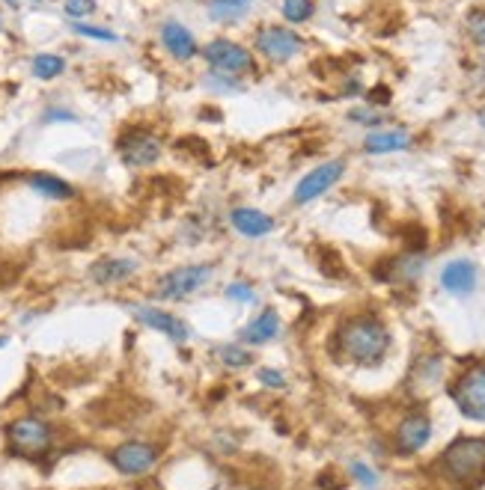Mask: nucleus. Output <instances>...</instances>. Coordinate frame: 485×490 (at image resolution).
Returning <instances> with one entry per match:
<instances>
[{"mask_svg": "<svg viewBox=\"0 0 485 490\" xmlns=\"http://www.w3.org/2000/svg\"><path fill=\"white\" fill-rule=\"evenodd\" d=\"M63 69H66V62H63V57H57V53H37V57H33V62H30V71L39 80L57 78Z\"/></svg>", "mask_w": 485, "mask_h": 490, "instance_id": "obj_20", "label": "nucleus"}, {"mask_svg": "<svg viewBox=\"0 0 485 490\" xmlns=\"http://www.w3.org/2000/svg\"><path fill=\"white\" fill-rule=\"evenodd\" d=\"M229 223H233V229L244 238H262L275 229V220H271L266 211H257V208H235L229 214Z\"/></svg>", "mask_w": 485, "mask_h": 490, "instance_id": "obj_14", "label": "nucleus"}, {"mask_svg": "<svg viewBox=\"0 0 485 490\" xmlns=\"http://www.w3.org/2000/svg\"><path fill=\"white\" fill-rule=\"evenodd\" d=\"M349 472L358 478V485H364V487H375L378 485V472L373 467H366L364 461H351L349 463Z\"/></svg>", "mask_w": 485, "mask_h": 490, "instance_id": "obj_24", "label": "nucleus"}, {"mask_svg": "<svg viewBox=\"0 0 485 490\" xmlns=\"http://www.w3.org/2000/svg\"><path fill=\"white\" fill-rule=\"evenodd\" d=\"M6 4H10V6H19V0H6Z\"/></svg>", "mask_w": 485, "mask_h": 490, "instance_id": "obj_31", "label": "nucleus"}, {"mask_svg": "<svg viewBox=\"0 0 485 490\" xmlns=\"http://www.w3.org/2000/svg\"><path fill=\"white\" fill-rule=\"evenodd\" d=\"M337 342L351 363L375 365L384 360L387 347H390V333L375 318H351L340 327Z\"/></svg>", "mask_w": 485, "mask_h": 490, "instance_id": "obj_1", "label": "nucleus"}, {"mask_svg": "<svg viewBox=\"0 0 485 490\" xmlns=\"http://www.w3.org/2000/svg\"><path fill=\"white\" fill-rule=\"evenodd\" d=\"M63 9H66L69 18H75V21H78V18H86V15L93 12V9H95V0H66Z\"/></svg>", "mask_w": 485, "mask_h": 490, "instance_id": "obj_28", "label": "nucleus"}, {"mask_svg": "<svg viewBox=\"0 0 485 490\" xmlns=\"http://www.w3.org/2000/svg\"><path fill=\"white\" fill-rule=\"evenodd\" d=\"M226 298L238 300V303H253V300H257V294H253V289L248 282H229L226 285Z\"/></svg>", "mask_w": 485, "mask_h": 490, "instance_id": "obj_25", "label": "nucleus"}, {"mask_svg": "<svg viewBox=\"0 0 485 490\" xmlns=\"http://www.w3.org/2000/svg\"><path fill=\"white\" fill-rule=\"evenodd\" d=\"M467 30H471L476 45H485V12H482V9L471 12V18H467Z\"/></svg>", "mask_w": 485, "mask_h": 490, "instance_id": "obj_26", "label": "nucleus"}, {"mask_svg": "<svg viewBox=\"0 0 485 490\" xmlns=\"http://www.w3.org/2000/svg\"><path fill=\"white\" fill-rule=\"evenodd\" d=\"M440 285H444L449 294H458V298L471 294L473 285H476L473 262H467V258H456V262H449L444 271H440Z\"/></svg>", "mask_w": 485, "mask_h": 490, "instance_id": "obj_13", "label": "nucleus"}, {"mask_svg": "<svg viewBox=\"0 0 485 490\" xmlns=\"http://www.w3.org/2000/svg\"><path fill=\"white\" fill-rule=\"evenodd\" d=\"M202 57L215 71L220 75H242V71H251L253 66V57L248 48H242L238 42H229V39H215L206 45V51H202Z\"/></svg>", "mask_w": 485, "mask_h": 490, "instance_id": "obj_6", "label": "nucleus"}, {"mask_svg": "<svg viewBox=\"0 0 485 490\" xmlns=\"http://www.w3.org/2000/svg\"><path fill=\"white\" fill-rule=\"evenodd\" d=\"M277 330H280V318H277V312H275V309H266L259 318H253L251 324L244 327L242 342H251V345H266V342H271V339L277 336Z\"/></svg>", "mask_w": 485, "mask_h": 490, "instance_id": "obj_18", "label": "nucleus"}, {"mask_svg": "<svg viewBox=\"0 0 485 490\" xmlns=\"http://www.w3.org/2000/svg\"><path fill=\"white\" fill-rule=\"evenodd\" d=\"M429 437H432L429 416L411 413V416L402 419L399 428H396V449H399L402 454H414L429 443Z\"/></svg>", "mask_w": 485, "mask_h": 490, "instance_id": "obj_11", "label": "nucleus"}, {"mask_svg": "<svg viewBox=\"0 0 485 490\" xmlns=\"http://www.w3.org/2000/svg\"><path fill=\"white\" fill-rule=\"evenodd\" d=\"M313 0H284V18L292 24H304L313 18Z\"/></svg>", "mask_w": 485, "mask_h": 490, "instance_id": "obj_22", "label": "nucleus"}, {"mask_svg": "<svg viewBox=\"0 0 485 490\" xmlns=\"http://www.w3.org/2000/svg\"><path fill=\"white\" fill-rule=\"evenodd\" d=\"M244 6H248V0H211L209 12L215 21H233L244 12Z\"/></svg>", "mask_w": 485, "mask_h": 490, "instance_id": "obj_21", "label": "nucleus"}, {"mask_svg": "<svg viewBox=\"0 0 485 490\" xmlns=\"http://www.w3.org/2000/svg\"><path fill=\"white\" fill-rule=\"evenodd\" d=\"M135 271H137V265L131 262V258H102V262L93 265L90 276L99 285H113V282L128 280V276Z\"/></svg>", "mask_w": 485, "mask_h": 490, "instance_id": "obj_16", "label": "nucleus"}, {"mask_svg": "<svg viewBox=\"0 0 485 490\" xmlns=\"http://www.w3.org/2000/svg\"><path fill=\"white\" fill-rule=\"evenodd\" d=\"M6 437H10V449L15 454H24V458H39L51 449V428L37 416L15 419L6 428Z\"/></svg>", "mask_w": 485, "mask_h": 490, "instance_id": "obj_3", "label": "nucleus"}, {"mask_svg": "<svg viewBox=\"0 0 485 490\" xmlns=\"http://www.w3.org/2000/svg\"><path fill=\"white\" fill-rule=\"evenodd\" d=\"M259 380L262 383H268V387H284V374H277V372H259Z\"/></svg>", "mask_w": 485, "mask_h": 490, "instance_id": "obj_29", "label": "nucleus"}, {"mask_svg": "<svg viewBox=\"0 0 485 490\" xmlns=\"http://www.w3.org/2000/svg\"><path fill=\"white\" fill-rule=\"evenodd\" d=\"M75 33L86 36V39H99V42H117V33H111V30H102V27H90V24H81V21L75 24Z\"/></svg>", "mask_w": 485, "mask_h": 490, "instance_id": "obj_27", "label": "nucleus"}, {"mask_svg": "<svg viewBox=\"0 0 485 490\" xmlns=\"http://www.w3.org/2000/svg\"><path fill=\"white\" fill-rule=\"evenodd\" d=\"M161 42L176 60H191L193 53H197V39H193V33L179 21H167L161 27Z\"/></svg>", "mask_w": 485, "mask_h": 490, "instance_id": "obj_15", "label": "nucleus"}, {"mask_svg": "<svg viewBox=\"0 0 485 490\" xmlns=\"http://www.w3.org/2000/svg\"><path fill=\"white\" fill-rule=\"evenodd\" d=\"M30 187H33V191H37L39 196H45V200H69V196L75 193L72 184H66L63 178L48 176V173L30 176Z\"/></svg>", "mask_w": 485, "mask_h": 490, "instance_id": "obj_19", "label": "nucleus"}, {"mask_svg": "<svg viewBox=\"0 0 485 490\" xmlns=\"http://www.w3.org/2000/svg\"><path fill=\"white\" fill-rule=\"evenodd\" d=\"M209 280H211V265H185L164 274L161 280L155 282V294L161 300H182L197 289H202Z\"/></svg>", "mask_w": 485, "mask_h": 490, "instance_id": "obj_4", "label": "nucleus"}, {"mask_svg": "<svg viewBox=\"0 0 485 490\" xmlns=\"http://www.w3.org/2000/svg\"><path fill=\"white\" fill-rule=\"evenodd\" d=\"M218 356L224 360V365H233V369H244V365H251V354L244 351V347H238V345H220Z\"/></svg>", "mask_w": 485, "mask_h": 490, "instance_id": "obj_23", "label": "nucleus"}, {"mask_svg": "<svg viewBox=\"0 0 485 490\" xmlns=\"http://www.w3.org/2000/svg\"><path fill=\"white\" fill-rule=\"evenodd\" d=\"M449 396L456 398L458 410L467 419L485 422V369H471L456 380V387L449 389Z\"/></svg>", "mask_w": 485, "mask_h": 490, "instance_id": "obj_5", "label": "nucleus"}, {"mask_svg": "<svg viewBox=\"0 0 485 490\" xmlns=\"http://www.w3.org/2000/svg\"><path fill=\"white\" fill-rule=\"evenodd\" d=\"M257 48L266 53L268 60L284 62L301 51V36L286 30V27H266V30L257 36Z\"/></svg>", "mask_w": 485, "mask_h": 490, "instance_id": "obj_10", "label": "nucleus"}, {"mask_svg": "<svg viewBox=\"0 0 485 490\" xmlns=\"http://www.w3.org/2000/svg\"><path fill=\"white\" fill-rule=\"evenodd\" d=\"M119 155L128 167H149L161 158V140H158L152 131L135 128V131L122 134Z\"/></svg>", "mask_w": 485, "mask_h": 490, "instance_id": "obj_7", "label": "nucleus"}, {"mask_svg": "<svg viewBox=\"0 0 485 490\" xmlns=\"http://www.w3.org/2000/svg\"><path fill=\"white\" fill-rule=\"evenodd\" d=\"M408 143L411 137L405 131H373V134H366L364 149L369 155H390V151L408 149Z\"/></svg>", "mask_w": 485, "mask_h": 490, "instance_id": "obj_17", "label": "nucleus"}, {"mask_svg": "<svg viewBox=\"0 0 485 490\" xmlns=\"http://www.w3.org/2000/svg\"><path fill=\"white\" fill-rule=\"evenodd\" d=\"M155 461H158V449L140 440L122 443L111 452V463L122 472V476H144V472L155 467Z\"/></svg>", "mask_w": 485, "mask_h": 490, "instance_id": "obj_8", "label": "nucleus"}, {"mask_svg": "<svg viewBox=\"0 0 485 490\" xmlns=\"http://www.w3.org/2000/svg\"><path fill=\"white\" fill-rule=\"evenodd\" d=\"M342 169H346L342 160H328V164L310 169V173H307L295 187V202L307 205V202H313L316 196H322L325 191H331V187L340 182Z\"/></svg>", "mask_w": 485, "mask_h": 490, "instance_id": "obj_9", "label": "nucleus"}, {"mask_svg": "<svg viewBox=\"0 0 485 490\" xmlns=\"http://www.w3.org/2000/svg\"><path fill=\"white\" fill-rule=\"evenodd\" d=\"M131 312H135V318L140 321V324H146V327L158 330V333L170 336L173 342H185V339H188V327L182 324V318L170 315V312H161L155 306H135Z\"/></svg>", "mask_w": 485, "mask_h": 490, "instance_id": "obj_12", "label": "nucleus"}, {"mask_svg": "<svg viewBox=\"0 0 485 490\" xmlns=\"http://www.w3.org/2000/svg\"><path fill=\"white\" fill-rule=\"evenodd\" d=\"M480 125H482V128H485V110L480 113Z\"/></svg>", "mask_w": 485, "mask_h": 490, "instance_id": "obj_30", "label": "nucleus"}, {"mask_svg": "<svg viewBox=\"0 0 485 490\" xmlns=\"http://www.w3.org/2000/svg\"><path fill=\"white\" fill-rule=\"evenodd\" d=\"M447 478L458 485H473L485 478V437H458L440 454Z\"/></svg>", "mask_w": 485, "mask_h": 490, "instance_id": "obj_2", "label": "nucleus"}]
</instances>
